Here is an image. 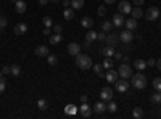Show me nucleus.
<instances>
[{
  "mask_svg": "<svg viewBox=\"0 0 161 119\" xmlns=\"http://www.w3.org/2000/svg\"><path fill=\"white\" fill-rule=\"evenodd\" d=\"M145 3V0H134V5H137V7H142Z\"/></svg>",
  "mask_w": 161,
  "mask_h": 119,
  "instance_id": "nucleus-46",
  "label": "nucleus"
},
{
  "mask_svg": "<svg viewBox=\"0 0 161 119\" xmlns=\"http://www.w3.org/2000/svg\"><path fill=\"white\" fill-rule=\"evenodd\" d=\"M106 110H108L110 113H116V111H118V105H116L113 100H110L108 105H106Z\"/></svg>",
  "mask_w": 161,
  "mask_h": 119,
  "instance_id": "nucleus-31",
  "label": "nucleus"
},
{
  "mask_svg": "<svg viewBox=\"0 0 161 119\" xmlns=\"http://www.w3.org/2000/svg\"><path fill=\"white\" fill-rule=\"evenodd\" d=\"M150 98H152V101H153V103H159V100H161V90H156Z\"/></svg>",
  "mask_w": 161,
  "mask_h": 119,
  "instance_id": "nucleus-36",
  "label": "nucleus"
},
{
  "mask_svg": "<svg viewBox=\"0 0 161 119\" xmlns=\"http://www.w3.org/2000/svg\"><path fill=\"white\" fill-rule=\"evenodd\" d=\"M123 61H124V63H127V61H129V57H124V55H123Z\"/></svg>",
  "mask_w": 161,
  "mask_h": 119,
  "instance_id": "nucleus-55",
  "label": "nucleus"
},
{
  "mask_svg": "<svg viewBox=\"0 0 161 119\" xmlns=\"http://www.w3.org/2000/svg\"><path fill=\"white\" fill-rule=\"evenodd\" d=\"M114 53H116V51H114V47H111V45H106V47L103 48V55H105V57H108V58L113 57Z\"/></svg>",
  "mask_w": 161,
  "mask_h": 119,
  "instance_id": "nucleus-26",
  "label": "nucleus"
},
{
  "mask_svg": "<svg viewBox=\"0 0 161 119\" xmlns=\"http://www.w3.org/2000/svg\"><path fill=\"white\" fill-rule=\"evenodd\" d=\"M134 68L136 69H139V71H143V69H147V61L145 60H136L134 61Z\"/></svg>",
  "mask_w": 161,
  "mask_h": 119,
  "instance_id": "nucleus-20",
  "label": "nucleus"
},
{
  "mask_svg": "<svg viewBox=\"0 0 161 119\" xmlns=\"http://www.w3.org/2000/svg\"><path fill=\"white\" fill-rule=\"evenodd\" d=\"M159 8L158 7H150V8H147V11H145V18L148 19V21H155V19H158L159 18Z\"/></svg>",
  "mask_w": 161,
  "mask_h": 119,
  "instance_id": "nucleus-3",
  "label": "nucleus"
},
{
  "mask_svg": "<svg viewBox=\"0 0 161 119\" xmlns=\"http://www.w3.org/2000/svg\"><path fill=\"white\" fill-rule=\"evenodd\" d=\"M97 13H98V16H105V15H106V5H102V7H98Z\"/></svg>",
  "mask_w": 161,
  "mask_h": 119,
  "instance_id": "nucleus-41",
  "label": "nucleus"
},
{
  "mask_svg": "<svg viewBox=\"0 0 161 119\" xmlns=\"http://www.w3.org/2000/svg\"><path fill=\"white\" fill-rule=\"evenodd\" d=\"M48 2H50V0H39V3H40V5H42V7H44V5H47Z\"/></svg>",
  "mask_w": 161,
  "mask_h": 119,
  "instance_id": "nucleus-52",
  "label": "nucleus"
},
{
  "mask_svg": "<svg viewBox=\"0 0 161 119\" xmlns=\"http://www.w3.org/2000/svg\"><path fill=\"white\" fill-rule=\"evenodd\" d=\"M111 28H113V23H110V21H103L102 23V31L108 32V31H111Z\"/></svg>",
  "mask_w": 161,
  "mask_h": 119,
  "instance_id": "nucleus-33",
  "label": "nucleus"
},
{
  "mask_svg": "<svg viewBox=\"0 0 161 119\" xmlns=\"http://www.w3.org/2000/svg\"><path fill=\"white\" fill-rule=\"evenodd\" d=\"M50 2H55L57 3V2H60V0H50Z\"/></svg>",
  "mask_w": 161,
  "mask_h": 119,
  "instance_id": "nucleus-56",
  "label": "nucleus"
},
{
  "mask_svg": "<svg viewBox=\"0 0 161 119\" xmlns=\"http://www.w3.org/2000/svg\"><path fill=\"white\" fill-rule=\"evenodd\" d=\"M42 32H44V35H48V37L52 35V29H50V28H44Z\"/></svg>",
  "mask_w": 161,
  "mask_h": 119,
  "instance_id": "nucleus-45",
  "label": "nucleus"
},
{
  "mask_svg": "<svg viewBox=\"0 0 161 119\" xmlns=\"http://www.w3.org/2000/svg\"><path fill=\"white\" fill-rule=\"evenodd\" d=\"M64 113L69 114V116H74V114L79 113V110L74 106V105H66V106H64Z\"/></svg>",
  "mask_w": 161,
  "mask_h": 119,
  "instance_id": "nucleus-23",
  "label": "nucleus"
},
{
  "mask_svg": "<svg viewBox=\"0 0 161 119\" xmlns=\"http://www.w3.org/2000/svg\"><path fill=\"white\" fill-rule=\"evenodd\" d=\"M132 18H136V19H139V18H142L143 16V11H142V8L140 7H136V8H132Z\"/></svg>",
  "mask_w": 161,
  "mask_h": 119,
  "instance_id": "nucleus-25",
  "label": "nucleus"
},
{
  "mask_svg": "<svg viewBox=\"0 0 161 119\" xmlns=\"http://www.w3.org/2000/svg\"><path fill=\"white\" fill-rule=\"evenodd\" d=\"M106 44H110L111 47L118 45V44H119V35H118V34H114V32L108 34V35H106Z\"/></svg>",
  "mask_w": 161,
  "mask_h": 119,
  "instance_id": "nucleus-14",
  "label": "nucleus"
},
{
  "mask_svg": "<svg viewBox=\"0 0 161 119\" xmlns=\"http://www.w3.org/2000/svg\"><path fill=\"white\" fill-rule=\"evenodd\" d=\"M87 100H89V97H87V95H80V101H82V103H86Z\"/></svg>",
  "mask_w": 161,
  "mask_h": 119,
  "instance_id": "nucleus-49",
  "label": "nucleus"
},
{
  "mask_svg": "<svg viewBox=\"0 0 161 119\" xmlns=\"http://www.w3.org/2000/svg\"><path fill=\"white\" fill-rule=\"evenodd\" d=\"M36 57H40V58L48 57V47H45V45H39V47L36 48Z\"/></svg>",
  "mask_w": 161,
  "mask_h": 119,
  "instance_id": "nucleus-15",
  "label": "nucleus"
},
{
  "mask_svg": "<svg viewBox=\"0 0 161 119\" xmlns=\"http://www.w3.org/2000/svg\"><path fill=\"white\" fill-rule=\"evenodd\" d=\"M26 31H28V24L26 23H19V24L15 26V34L16 35H23V34H26Z\"/></svg>",
  "mask_w": 161,
  "mask_h": 119,
  "instance_id": "nucleus-17",
  "label": "nucleus"
},
{
  "mask_svg": "<svg viewBox=\"0 0 161 119\" xmlns=\"http://www.w3.org/2000/svg\"><path fill=\"white\" fill-rule=\"evenodd\" d=\"M76 64H77V68L80 69H90L92 68V58L87 57V55H76Z\"/></svg>",
  "mask_w": 161,
  "mask_h": 119,
  "instance_id": "nucleus-1",
  "label": "nucleus"
},
{
  "mask_svg": "<svg viewBox=\"0 0 161 119\" xmlns=\"http://www.w3.org/2000/svg\"><path fill=\"white\" fill-rule=\"evenodd\" d=\"M10 74H13V76H19V73H21V68L18 64H13V66H10Z\"/></svg>",
  "mask_w": 161,
  "mask_h": 119,
  "instance_id": "nucleus-35",
  "label": "nucleus"
},
{
  "mask_svg": "<svg viewBox=\"0 0 161 119\" xmlns=\"http://www.w3.org/2000/svg\"><path fill=\"white\" fill-rule=\"evenodd\" d=\"M47 60H48V64H50V66H55V64L58 63V58H57L55 55H50V53H48Z\"/></svg>",
  "mask_w": 161,
  "mask_h": 119,
  "instance_id": "nucleus-37",
  "label": "nucleus"
},
{
  "mask_svg": "<svg viewBox=\"0 0 161 119\" xmlns=\"http://www.w3.org/2000/svg\"><path fill=\"white\" fill-rule=\"evenodd\" d=\"M10 71H11V69H10V66H3V69H2L3 74H10Z\"/></svg>",
  "mask_w": 161,
  "mask_h": 119,
  "instance_id": "nucleus-48",
  "label": "nucleus"
},
{
  "mask_svg": "<svg viewBox=\"0 0 161 119\" xmlns=\"http://www.w3.org/2000/svg\"><path fill=\"white\" fill-rule=\"evenodd\" d=\"M80 26L86 29H92V26H93V19L90 16H84L82 19H80Z\"/></svg>",
  "mask_w": 161,
  "mask_h": 119,
  "instance_id": "nucleus-19",
  "label": "nucleus"
},
{
  "mask_svg": "<svg viewBox=\"0 0 161 119\" xmlns=\"http://www.w3.org/2000/svg\"><path fill=\"white\" fill-rule=\"evenodd\" d=\"M71 8H74V10L84 8V0H71Z\"/></svg>",
  "mask_w": 161,
  "mask_h": 119,
  "instance_id": "nucleus-27",
  "label": "nucleus"
},
{
  "mask_svg": "<svg viewBox=\"0 0 161 119\" xmlns=\"http://www.w3.org/2000/svg\"><path fill=\"white\" fill-rule=\"evenodd\" d=\"M5 87H7V84H5V79H2V77H0V94H3Z\"/></svg>",
  "mask_w": 161,
  "mask_h": 119,
  "instance_id": "nucleus-43",
  "label": "nucleus"
},
{
  "mask_svg": "<svg viewBox=\"0 0 161 119\" xmlns=\"http://www.w3.org/2000/svg\"><path fill=\"white\" fill-rule=\"evenodd\" d=\"M2 74H3V73H2V69H0V77H2Z\"/></svg>",
  "mask_w": 161,
  "mask_h": 119,
  "instance_id": "nucleus-57",
  "label": "nucleus"
},
{
  "mask_svg": "<svg viewBox=\"0 0 161 119\" xmlns=\"http://www.w3.org/2000/svg\"><path fill=\"white\" fill-rule=\"evenodd\" d=\"M124 24H126V29H129V31H136V29H137V26H139L136 18H127Z\"/></svg>",
  "mask_w": 161,
  "mask_h": 119,
  "instance_id": "nucleus-16",
  "label": "nucleus"
},
{
  "mask_svg": "<svg viewBox=\"0 0 161 119\" xmlns=\"http://www.w3.org/2000/svg\"><path fill=\"white\" fill-rule=\"evenodd\" d=\"M153 87H155V90H161V77H156L153 81Z\"/></svg>",
  "mask_w": 161,
  "mask_h": 119,
  "instance_id": "nucleus-39",
  "label": "nucleus"
},
{
  "mask_svg": "<svg viewBox=\"0 0 161 119\" xmlns=\"http://www.w3.org/2000/svg\"><path fill=\"white\" fill-rule=\"evenodd\" d=\"M92 111L93 113H97V114H102V113H105L106 111V101H97L95 105L92 106Z\"/></svg>",
  "mask_w": 161,
  "mask_h": 119,
  "instance_id": "nucleus-11",
  "label": "nucleus"
},
{
  "mask_svg": "<svg viewBox=\"0 0 161 119\" xmlns=\"http://www.w3.org/2000/svg\"><path fill=\"white\" fill-rule=\"evenodd\" d=\"M97 41H98V42H106V32H105V31H102V32L97 35Z\"/></svg>",
  "mask_w": 161,
  "mask_h": 119,
  "instance_id": "nucleus-40",
  "label": "nucleus"
},
{
  "mask_svg": "<svg viewBox=\"0 0 161 119\" xmlns=\"http://www.w3.org/2000/svg\"><path fill=\"white\" fill-rule=\"evenodd\" d=\"M159 16H161V13H159Z\"/></svg>",
  "mask_w": 161,
  "mask_h": 119,
  "instance_id": "nucleus-60",
  "label": "nucleus"
},
{
  "mask_svg": "<svg viewBox=\"0 0 161 119\" xmlns=\"http://www.w3.org/2000/svg\"><path fill=\"white\" fill-rule=\"evenodd\" d=\"M113 26H116V28H121V26H124V23H126V18H124V15L123 13H116V15L113 16Z\"/></svg>",
  "mask_w": 161,
  "mask_h": 119,
  "instance_id": "nucleus-8",
  "label": "nucleus"
},
{
  "mask_svg": "<svg viewBox=\"0 0 161 119\" xmlns=\"http://www.w3.org/2000/svg\"><path fill=\"white\" fill-rule=\"evenodd\" d=\"M63 5H64V8H68V7H71V2H69V0H64Z\"/></svg>",
  "mask_w": 161,
  "mask_h": 119,
  "instance_id": "nucleus-50",
  "label": "nucleus"
},
{
  "mask_svg": "<svg viewBox=\"0 0 161 119\" xmlns=\"http://www.w3.org/2000/svg\"><path fill=\"white\" fill-rule=\"evenodd\" d=\"M114 87H116V90L118 92H121V94H124V92H127L129 90V87H130V82H127L126 79H118V81L114 82Z\"/></svg>",
  "mask_w": 161,
  "mask_h": 119,
  "instance_id": "nucleus-5",
  "label": "nucleus"
},
{
  "mask_svg": "<svg viewBox=\"0 0 161 119\" xmlns=\"http://www.w3.org/2000/svg\"><path fill=\"white\" fill-rule=\"evenodd\" d=\"M11 2H15V3H16V2H18V0H11Z\"/></svg>",
  "mask_w": 161,
  "mask_h": 119,
  "instance_id": "nucleus-58",
  "label": "nucleus"
},
{
  "mask_svg": "<svg viewBox=\"0 0 161 119\" xmlns=\"http://www.w3.org/2000/svg\"><path fill=\"white\" fill-rule=\"evenodd\" d=\"M155 66H156V68L161 71V58H158V61H156V64H155Z\"/></svg>",
  "mask_w": 161,
  "mask_h": 119,
  "instance_id": "nucleus-51",
  "label": "nucleus"
},
{
  "mask_svg": "<svg viewBox=\"0 0 161 119\" xmlns=\"http://www.w3.org/2000/svg\"><path fill=\"white\" fill-rule=\"evenodd\" d=\"M155 64H156L155 58H148V60H147V66H155Z\"/></svg>",
  "mask_w": 161,
  "mask_h": 119,
  "instance_id": "nucleus-44",
  "label": "nucleus"
},
{
  "mask_svg": "<svg viewBox=\"0 0 161 119\" xmlns=\"http://www.w3.org/2000/svg\"><path fill=\"white\" fill-rule=\"evenodd\" d=\"M63 16H64V19H68V21H71V19L74 18V8H71V7H68V8H64V11H63Z\"/></svg>",
  "mask_w": 161,
  "mask_h": 119,
  "instance_id": "nucleus-21",
  "label": "nucleus"
},
{
  "mask_svg": "<svg viewBox=\"0 0 161 119\" xmlns=\"http://www.w3.org/2000/svg\"><path fill=\"white\" fill-rule=\"evenodd\" d=\"M97 35H98V34H97L95 31H87V34H86V41H89V42L92 44V42H95V41H97Z\"/></svg>",
  "mask_w": 161,
  "mask_h": 119,
  "instance_id": "nucleus-24",
  "label": "nucleus"
},
{
  "mask_svg": "<svg viewBox=\"0 0 161 119\" xmlns=\"http://www.w3.org/2000/svg\"><path fill=\"white\" fill-rule=\"evenodd\" d=\"M48 41H50V44H52V45H58V44L63 41V37H61V34H52Z\"/></svg>",
  "mask_w": 161,
  "mask_h": 119,
  "instance_id": "nucleus-22",
  "label": "nucleus"
},
{
  "mask_svg": "<svg viewBox=\"0 0 161 119\" xmlns=\"http://www.w3.org/2000/svg\"><path fill=\"white\" fill-rule=\"evenodd\" d=\"M68 53L73 55V57L79 55V53H80V45H79L77 42H71V44L68 45Z\"/></svg>",
  "mask_w": 161,
  "mask_h": 119,
  "instance_id": "nucleus-13",
  "label": "nucleus"
},
{
  "mask_svg": "<svg viewBox=\"0 0 161 119\" xmlns=\"http://www.w3.org/2000/svg\"><path fill=\"white\" fill-rule=\"evenodd\" d=\"M132 39H134L132 31H129V29L121 31V34H119V41L123 42V44H130V42H132Z\"/></svg>",
  "mask_w": 161,
  "mask_h": 119,
  "instance_id": "nucleus-6",
  "label": "nucleus"
},
{
  "mask_svg": "<svg viewBox=\"0 0 161 119\" xmlns=\"http://www.w3.org/2000/svg\"><path fill=\"white\" fill-rule=\"evenodd\" d=\"M114 2H116V0H105V3H106V5H113Z\"/></svg>",
  "mask_w": 161,
  "mask_h": 119,
  "instance_id": "nucleus-53",
  "label": "nucleus"
},
{
  "mask_svg": "<svg viewBox=\"0 0 161 119\" xmlns=\"http://www.w3.org/2000/svg\"><path fill=\"white\" fill-rule=\"evenodd\" d=\"M105 77H106V81H108L110 84H114L119 79V73L116 69H110L108 73H105Z\"/></svg>",
  "mask_w": 161,
  "mask_h": 119,
  "instance_id": "nucleus-10",
  "label": "nucleus"
},
{
  "mask_svg": "<svg viewBox=\"0 0 161 119\" xmlns=\"http://www.w3.org/2000/svg\"><path fill=\"white\" fill-rule=\"evenodd\" d=\"M53 32H55V34H61L63 32V26L61 24H55V26H53Z\"/></svg>",
  "mask_w": 161,
  "mask_h": 119,
  "instance_id": "nucleus-42",
  "label": "nucleus"
},
{
  "mask_svg": "<svg viewBox=\"0 0 161 119\" xmlns=\"http://www.w3.org/2000/svg\"><path fill=\"white\" fill-rule=\"evenodd\" d=\"M37 106H39V110H47L48 108V103H47V100H44V98H40L39 101H37Z\"/></svg>",
  "mask_w": 161,
  "mask_h": 119,
  "instance_id": "nucleus-34",
  "label": "nucleus"
},
{
  "mask_svg": "<svg viewBox=\"0 0 161 119\" xmlns=\"http://www.w3.org/2000/svg\"><path fill=\"white\" fill-rule=\"evenodd\" d=\"M93 73L100 77H105V73H103V66L102 64H93Z\"/></svg>",
  "mask_w": 161,
  "mask_h": 119,
  "instance_id": "nucleus-29",
  "label": "nucleus"
},
{
  "mask_svg": "<svg viewBox=\"0 0 161 119\" xmlns=\"http://www.w3.org/2000/svg\"><path fill=\"white\" fill-rule=\"evenodd\" d=\"M103 69H111L113 68V60L111 58H108V57H105V60H103Z\"/></svg>",
  "mask_w": 161,
  "mask_h": 119,
  "instance_id": "nucleus-30",
  "label": "nucleus"
},
{
  "mask_svg": "<svg viewBox=\"0 0 161 119\" xmlns=\"http://www.w3.org/2000/svg\"><path fill=\"white\" fill-rule=\"evenodd\" d=\"M119 76L123 77V79H127L132 76V68L127 64V63H123V64H119V69H118Z\"/></svg>",
  "mask_w": 161,
  "mask_h": 119,
  "instance_id": "nucleus-4",
  "label": "nucleus"
},
{
  "mask_svg": "<svg viewBox=\"0 0 161 119\" xmlns=\"http://www.w3.org/2000/svg\"><path fill=\"white\" fill-rule=\"evenodd\" d=\"M118 11L123 13V15H129V13L132 11V7H130V3L127 2V0H123V2H119V5H118Z\"/></svg>",
  "mask_w": 161,
  "mask_h": 119,
  "instance_id": "nucleus-7",
  "label": "nucleus"
},
{
  "mask_svg": "<svg viewBox=\"0 0 161 119\" xmlns=\"http://www.w3.org/2000/svg\"><path fill=\"white\" fill-rule=\"evenodd\" d=\"M132 87H136L137 90H142L147 87V77L142 74V73H137V74H132Z\"/></svg>",
  "mask_w": 161,
  "mask_h": 119,
  "instance_id": "nucleus-2",
  "label": "nucleus"
},
{
  "mask_svg": "<svg viewBox=\"0 0 161 119\" xmlns=\"http://www.w3.org/2000/svg\"><path fill=\"white\" fill-rule=\"evenodd\" d=\"M42 23H44V28H52V24H53V21H52V18H50V16L42 18Z\"/></svg>",
  "mask_w": 161,
  "mask_h": 119,
  "instance_id": "nucleus-38",
  "label": "nucleus"
},
{
  "mask_svg": "<svg viewBox=\"0 0 161 119\" xmlns=\"http://www.w3.org/2000/svg\"><path fill=\"white\" fill-rule=\"evenodd\" d=\"M84 47H86V48H87V47H90V42H89V41H86V42H84Z\"/></svg>",
  "mask_w": 161,
  "mask_h": 119,
  "instance_id": "nucleus-54",
  "label": "nucleus"
},
{
  "mask_svg": "<svg viewBox=\"0 0 161 119\" xmlns=\"http://www.w3.org/2000/svg\"><path fill=\"white\" fill-rule=\"evenodd\" d=\"M132 117L134 119H142L143 117V110L142 108H134L132 110Z\"/></svg>",
  "mask_w": 161,
  "mask_h": 119,
  "instance_id": "nucleus-28",
  "label": "nucleus"
},
{
  "mask_svg": "<svg viewBox=\"0 0 161 119\" xmlns=\"http://www.w3.org/2000/svg\"><path fill=\"white\" fill-rule=\"evenodd\" d=\"M113 57H114V60H118V61H119V60H123V55H121L119 51H116V53H114Z\"/></svg>",
  "mask_w": 161,
  "mask_h": 119,
  "instance_id": "nucleus-47",
  "label": "nucleus"
},
{
  "mask_svg": "<svg viewBox=\"0 0 161 119\" xmlns=\"http://www.w3.org/2000/svg\"><path fill=\"white\" fill-rule=\"evenodd\" d=\"M79 113H80V116H82V117H90V116H92V108H90L89 105H87V101L80 105Z\"/></svg>",
  "mask_w": 161,
  "mask_h": 119,
  "instance_id": "nucleus-12",
  "label": "nucleus"
},
{
  "mask_svg": "<svg viewBox=\"0 0 161 119\" xmlns=\"http://www.w3.org/2000/svg\"><path fill=\"white\" fill-rule=\"evenodd\" d=\"M100 98H102L103 101H110V100H113V90H111L110 87L102 89V92H100Z\"/></svg>",
  "mask_w": 161,
  "mask_h": 119,
  "instance_id": "nucleus-9",
  "label": "nucleus"
},
{
  "mask_svg": "<svg viewBox=\"0 0 161 119\" xmlns=\"http://www.w3.org/2000/svg\"><path fill=\"white\" fill-rule=\"evenodd\" d=\"M26 8H28V5H26L24 0H18V2L15 3V10H16V13H19V15H23V13L26 11Z\"/></svg>",
  "mask_w": 161,
  "mask_h": 119,
  "instance_id": "nucleus-18",
  "label": "nucleus"
},
{
  "mask_svg": "<svg viewBox=\"0 0 161 119\" xmlns=\"http://www.w3.org/2000/svg\"><path fill=\"white\" fill-rule=\"evenodd\" d=\"M159 105H161V100H159Z\"/></svg>",
  "mask_w": 161,
  "mask_h": 119,
  "instance_id": "nucleus-59",
  "label": "nucleus"
},
{
  "mask_svg": "<svg viewBox=\"0 0 161 119\" xmlns=\"http://www.w3.org/2000/svg\"><path fill=\"white\" fill-rule=\"evenodd\" d=\"M7 24H8V21H7V18L3 16V15H0V34L3 32V29L7 28Z\"/></svg>",
  "mask_w": 161,
  "mask_h": 119,
  "instance_id": "nucleus-32",
  "label": "nucleus"
}]
</instances>
